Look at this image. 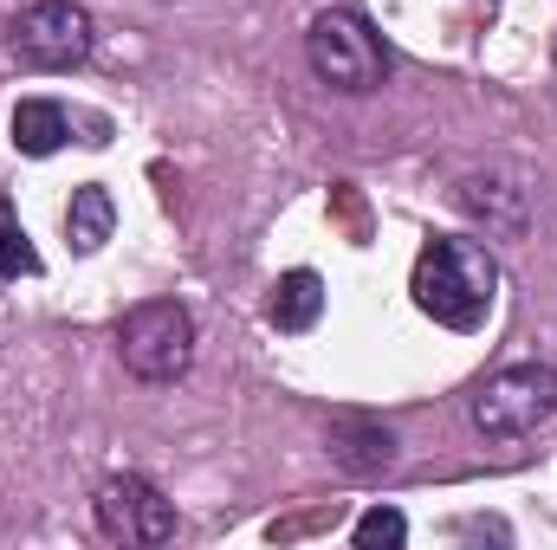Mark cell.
Masks as SVG:
<instances>
[{"label":"cell","instance_id":"obj_8","mask_svg":"<svg viewBox=\"0 0 557 550\" xmlns=\"http://www.w3.org/2000/svg\"><path fill=\"white\" fill-rule=\"evenodd\" d=\"M65 142H72V111H65V104L26 98V104L13 111V149H20V155H52V149H65Z\"/></svg>","mask_w":557,"mask_h":550},{"label":"cell","instance_id":"obj_7","mask_svg":"<svg viewBox=\"0 0 557 550\" xmlns=\"http://www.w3.org/2000/svg\"><path fill=\"white\" fill-rule=\"evenodd\" d=\"M267 317H273V330H285V337H298V330H311L318 317H324V278L318 273H285L273 285V298H267Z\"/></svg>","mask_w":557,"mask_h":550},{"label":"cell","instance_id":"obj_5","mask_svg":"<svg viewBox=\"0 0 557 550\" xmlns=\"http://www.w3.org/2000/svg\"><path fill=\"white\" fill-rule=\"evenodd\" d=\"M91 13L72 7V0H33L20 20H13V52L20 65L33 72H72L85 52H91Z\"/></svg>","mask_w":557,"mask_h":550},{"label":"cell","instance_id":"obj_9","mask_svg":"<svg viewBox=\"0 0 557 550\" xmlns=\"http://www.w3.org/2000/svg\"><path fill=\"white\" fill-rule=\"evenodd\" d=\"M111 227H117V208H111V188H78L72 195V208H65V240H72V253H98L104 240H111Z\"/></svg>","mask_w":557,"mask_h":550},{"label":"cell","instance_id":"obj_2","mask_svg":"<svg viewBox=\"0 0 557 550\" xmlns=\"http://www.w3.org/2000/svg\"><path fill=\"white\" fill-rule=\"evenodd\" d=\"M305 59H311V72H318L331 91H376V85L389 78L383 39L370 33V20H357V13H344V7H331V13L311 20Z\"/></svg>","mask_w":557,"mask_h":550},{"label":"cell","instance_id":"obj_3","mask_svg":"<svg viewBox=\"0 0 557 550\" xmlns=\"http://www.w3.org/2000/svg\"><path fill=\"white\" fill-rule=\"evenodd\" d=\"M117 350H124V370L137 383L188 376V363H195V317H188V304H175V298L137 304L124 317V330H117Z\"/></svg>","mask_w":557,"mask_h":550},{"label":"cell","instance_id":"obj_4","mask_svg":"<svg viewBox=\"0 0 557 550\" xmlns=\"http://www.w3.org/2000/svg\"><path fill=\"white\" fill-rule=\"evenodd\" d=\"M557 414V370L552 363H512L473 396V427L486 440H519Z\"/></svg>","mask_w":557,"mask_h":550},{"label":"cell","instance_id":"obj_10","mask_svg":"<svg viewBox=\"0 0 557 550\" xmlns=\"http://www.w3.org/2000/svg\"><path fill=\"white\" fill-rule=\"evenodd\" d=\"M337 460H344V473H383V466L396 460V434H389V427H370V421H363V427L350 421V427L337 434Z\"/></svg>","mask_w":557,"mask_h":550},{"label":"cell","instance_id":"obj_1","mask_svg":"<svg viewBox=\"0 0 557 550\" xmlns=\"http://www.w3.org/2000/svg\"><path fill=\"white\" fill-rule=\"evenodd\" d=\"M416 304L447 330H480L499 298V260L480 240H428L416 260Z\"/></svg>","mask_w":557,"mask_h":550},{"label":"cell","instance_id":"obj_6","mask_svg":"<svg viewBox=\"0 0 557 550\" xmlns=\"http://www.w3.org/2000/svg\"><path fill=\"white\" fill-rule=\"evenodd\" d=\"M98 525H104V538H117V545H169L175 538V505L149 486V479H104V492H98Z\"/></svg>","mask_w":557,"mask_h":550},{"label":"cell","instance_id":"obj_12","mask_svg":"<svg viewBox=\"0 0 557 550\" xmlns=\"http://www.w3.org/2000/svg\"><path fill=\"white\" fill-rule=\"evenodd\" d=\"M350 538H357L363 550H370V545H403V538H409V518H403L396 505H370V512L357 518V532H350Z\"/></svg>","mask_w":557,"mask_h":550},{"label":"cell","instance_id":"obj_11","mask_svg":"<svg viewBox=\"0 0 557 550\" xmlns=\"http://www.w3.org/2000/svg\"><path fill=\"white\" fill-rule=\"evenodd\" d=\"M33 273H39V253H33L26 227L13 221V208L0 195V278H33Z\"/></svg>","mask_w":557,"mask_h":550}]
</instances>
